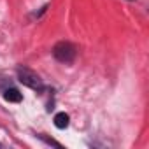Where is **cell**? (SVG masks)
<instances>
[{"instance_id": "obj_3", "label": "cell", "mask_w": 149, "mask_h": 149, "mask_svg": "<svg viewBox=\"0 0 149 149\" xmlns=\"http://www.w3.org/2000/svg\"><path fill=\"white\" fill-rule=\"evenodd\" d=\"M4 98H6L7 102H14V104H18V102H21L23 95H21L16 88H7V90H4Z\"/></svg>"}, {"instance_id": "obj_4", "label": "cell", "mask_w": 149, "mask_h": 149, "mask_svg": "<svg viewBox=\"0 0 149 149\" xmlns=\"http://www.w3.org/2000/svg\"><path fill=\"white\" fill-rule=\"evenodd\" d=\"M68 123H70V116H68L67 112H58V114L54 116V126H56V128L65 130V128L68 126Z\"/></svg>"}, {"instance_id": "obj_2", "label": "cell", "mask_w": 149, "mask_h": 149, "mask_svg": "<svg viewBox=\"0 0 149 149\" xmlns=\"http://www.w3.org/2000/svg\"><path fill=\"white\" fill-rule=\"evenodd\" d=\"M53 56L61 63H70L74 58H76V47H74L70 42H58L53 47Z\"/></svg>"}, {"instance_id": "obj_1", "label": "cell", "mask_w": 149, "mask_h": 149, "mask_svg": "<svg viewBox=\"0 0 149 149\" xmlns=\"http://www.w3.org/2000/svg\"><path fill=\"white\" fill-rule=\"evenodd\" d=\"M18 81L23 86L30 88V90H35V91H42L44 90L42 79L37 76L33 70H30V68H25V67H19L18 68Z\"/></svg>"}]
</instances>
